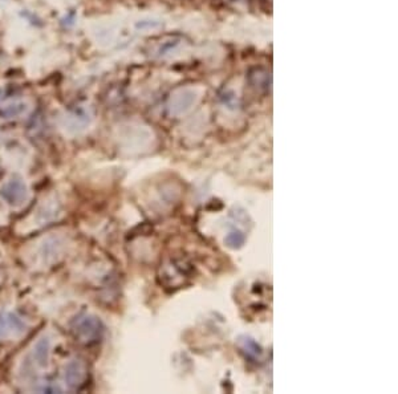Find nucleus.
I'll list each match as a JSON object with an SVG mask.
<instances>
[{
	"mask_svg": "<svg viewBox=\"0 0 398 394\" xmlns=\"http://www.w3.org/2000/svg\"><path fill=\"white\" fill-rule=\"evenodd\" d=\"M51 354H52V339L48 335H43L33 344L32 348V361L35 367L40 370H45L51 364Z\"/></svg>",
	"mask_w": 398,
	"mask_h": 394,
	"instance_id": "7",
	"label": "nucleus"
},
{
	"mask_svg": "<svg viewBox=\"0 0 398 394\" xmlns=\"http://www.w3.org/2000/svg\"><path fill=\"white\" fill-rule=\"evenodd\" d=\"M29 109H31V105L26 100H15V101H10L8 104L4 105L3 113L8 119H19V117L27 114Z\"/></svg>",
	"mask_w": 398,
	"mask_h": 394,
	"instance_id": "11",
	"label": "nucleus"
},
{
	"mask_svg": "<svg viewBox=\"0 0 398 394\" xmlns=\"http://www.w3.org/2000/svg\"><path fill=\"white\" fill-rule=\"evenodd\" d=\"M24 323L15 315H6L0 319V333L4 336H19L24 329Z\"/></svg>",
	"mask_w": 398,
	"mask_h": 394,
	"instance_id": "9",
	"label": "nucleus"
},
{
	"mask_svg": "<svg viewBox=\"0 0 398 394\" xmlns=\"http://www.w3.org/2000/svg\"><path fill=\"white\" fill-rule=\"evenodd\" d=\"M75 336L84 344H92L101 339L104 333V326L101 320L93 315H85L80 317L73 326Z\"/></svg>",
	"mask_w": 398,
	"mask_h": 394,
	"instance_id": "5",
	"label": "nucleus"
},
{
	"mask_svg": "<svg viewBox=\"0 0 398 394\" xmlns=\"http://www.w3.org/2000/svg\"><path fill=\"white\" fill-rule=\"evenodd\" d=\"M245 235L240 232H230L226 238V243L231 248H240L242 245H245Z\"/></svg>",
	"mask_w": 398,
	"mask_h": 394,
	"instance_id": "12",
	"label": "nucleus"
},
{
	"mask_svg": "<svg viewBox=\"0 0 398 394\" xmlns=\"http://www.w3.org/2000/svg\"><path fill=\"white\" fill-rule=\"evenodd\" d=\"M238 345H239L240 352L245 354V357L247 360L254 361V363L261 361L263 351H261V345L257 341L252 340L250 338H240Z\"/></svg>",
	"mask_w": 398,
	"mask_h": 394,
	"instance_id": "10",
	"label": "nucleus"
},
{
	"mask_svg": "<svg viewBox=\"0 0 398 394\" xmlns=\"http://www.w3.org/2000/svg\"><path fill=\"white\" fill-rule=\"evenodd\" d=\"M7 3H10V0H0V6H4Z\"/></svg>",
	"mask_w": 398,
	"mask_h": 394,
	"instance_id": "13",
	"label": "nucleus"
},
{
	"mask_svg": "<svg viewBox=\"0 0 398 394\" xmlns=\"http://www.w3.org/2000/svg\"><path fill=\"white\" fill-rule=\"evenodd\" d=\"M86 379V369L83 361L73 358L64 368V380L69 388H80Z\"/></svg>",
	"mask_w": 398,
	"mask_h": 394,
	"instance_id": "8",
	"label": "nucleus"
},
{
	"mask_svg": "<svg viewBox=\"0 0 398 394\" xmlns=\"http://www.w3.org/2000/svg\"><path fill=\"white\" fill-rule=\"evenodd\" d=\"M61 215H63L61 201L56 195H49L33 211V215L31 217V223L35 227H40L44 225H48L49 222L60 219Z\"/></svg>",
	"mask_w": 398,
	"mask_h": 394,
	"instance_id": "6",
	"label": "nucleus"
},
{
	"mask_svg": "<svg viewBox=\"0 0 398 394\" xmlns=\"http://www.w3.org/2000/svg\"><path fill=\"white\" fill-rule=\"evenodd\" d=\"M0 195L4 204H10L15 209H20L27 204L31 199V191L27 182L22 178H10L0 188Z\"/></svg>",
	"mask_w": 398,
	"mask_h": 394,
	"instance_id": "3",
	"label": "nucleus"
},
{
	"mask_svg": "<svg viewBox=\"0 0 398 394\" xmlns=\"http://www.w3.org/2000/svg\"><path fill=\"white\" fill-rule=\"evenodd\" d=\"M68 248V241L61 234H48L35 242L27 258L29 266L35 268H48L64 258Z\"/></svg>",
	"mask_w": 398,
	"mask_h": 394,
	"instance_id": "1",
	"label": "nucleus"
},
{
	"mask_svg": "<svg viewBox=\"0 0 398 394\" xmlns=\"http://www.w3.org/2000/svg\"><path fill=\"white\" fill-rule=\"evenodd\" d=\"M93 123L92 110L86 107H75L64 112L57 119V128L61 135L67 138H76L83 136L89 130Z\"/></svg>",
	"mask_w": 398,
	"mask_h": 394,
	"instance_id": "2",
	"label": "nucleus"
},
{
	"mask_svg": "<svg viewBox=\"0 0 398 394\" xmlns=\"http://www.w3.org/2000/svg\"><path fill=\"white\" fill-rule=\"evenodd\" d=\"M88 36L98 48H108L114 44L117 38V27L108 19L91 20L86 24Z\"/></svg>",
	"mask_w": 398,
	"mask_h": 394,
	"instance_id": "4",
	"label": "nucleus"
}]
</instances>
